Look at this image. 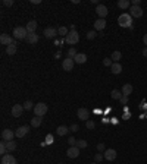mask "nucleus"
I'll return each mask as SVG.
<instances>
[{
  "mask_svg": "<svg viewBox=\"0 0 147 164\" xmlns=\"http://www.w3.org/2000/svg\"><path fill=\"white\" fill-rule=\"evenodd\" d=\"M118 24L122 26V28H132V16L129 13H122L119 18H118Z\"/></svg>",
  "mask_w": 147,
  "mask_h": 164,
  "instance_id": "f257e3e1",
  "label": "nucleus"
},
{
  "mask_svg": "<svg viewBox=\"0 0 147 164\" xmlns=\"http://www.w3.org/2000/svg\"><path fill=\"white\" fill-rule=\"evenodd\" d=\"M28 31H27V28L25 26H16L15 29H13V32H12V35L15 40H27V37H28Z\"/></svg>",
  "mask_w": 147,
  "mask_h": 164,
  "instance_id": "f03ea898",
  "label": "nucleus"
},
{
  "mask_svg": "<svg viewBox=\"0 0 147 164\" xmlns=\"http://www.w3.org/2000/svg\"><path fill=\"white\" fill-rule=\"evenodd\" d=\"M47 110H49L47 104H44V103H38V104L34 106V114L38 116V117H43V116L47 113Z\"/></svg>",
  "mask_w": 147,
  "mask_h": 164,
  "instance_id": "7ed1b4c3",
  "label": "nucleus"
},
{
  "mask_svg": "<svg viewBox=\"0 0 147 164\" xmlns=\"http://www.w3.org/2000/svg\"><path fill=\"white\" fill-rule=\"evenodd\" d=\"M65 41L69 44V46H75L78 41H79V34L76 31H69V34L65 37Z\"/></svg>",
  "mask_w": 147,
  "mask_h": 164,
  "instance_id": "20e7f679",
  "label": "nucleus"
},
{
  "mask_svg": "<svg viewBox=\"0 0 147 164\" xmlns=\"http://www.w3.org/2000/svg\"><path fill=\"white\" fill-rule=\"evenodd\" d=\"M74 65H75V62H74V59H71V57H66V59H63V62H62V68H63V71H66V72H71V71H72Z\"/></svg>",
  "mask_w": 147,
  "mask_h": 164,
  "instance_id": "39448f33",
  "label": "nucleus"
},
{
  "mask_svg": "<svg viewBox=\"0 0 147 164\" xmlns=\"http://www.w3.org/2000/svg\"><path fill=\"white\" fill-rule=\"evenodd\" d=\"M96 13L99 15V18L100 19H105L106 16H108L109 10H108V7H106L105 4H97V7H96Z\"/></svg>",
  "mask_w": 147,
  "mask_h": 164,
  "instance_id": "423d86ee",
  "label": "nucleus"
},
{
  "mask_svg": "<svg viewBox=\"0 0 147 164\" xmlns=\"http://www.w3.org/2000/svg\"><path fill=\"white\" fill-rule=\"evenodd\" d=\"M129 15L132 18H141L143 16V9L140 6H131L129 7Z\"/></svg>",
  "mask_w": 147,
  "mask_h": 164,
  "instance_id": "0eeeda50",
  "label": "nucleus"
},
{
  "mask_svg": "<svg viewBox=\"0 0 147 164\" xmlns=\"http://www.w3.org/2000/svg\"><path fill=\"white\" fill-rule=\"evenodd\" d=\"M76 116H78V119H79V120L87 122V120H88V117H90V111H88L87 109H78Z\"/></svg>",
  "mask_w": 147,
  "mask_h": 164,
  "instance_id": "6e6552de",
  "label": "nucleus"
},
{
  "mask_svg": "<svg viewBox=\"0 0 147 164\" xmlns=\"http://www.w3.org/2000/svg\"><path fill=\"white\" fill-rule=\"evenodd\" d=\"M0 43H1L3 46H6V47H7V46L13 44V43H15V40L9 35V34H1V35H0Z\"/></svg>",
  "mask_w": 147,
  "mask_h": 164,
  "instance_id": "1a4fd4ad",
  "label": "nucleus"
},
{
  "mask_svg": "<svg viewBox=\"0 0 147 164\" xmlns=\"http://www.w3.org/2000/svg\"><path fill=\"white\" fill-rule=\"evenodd\" d=\"M13 136H16V135H15V132H12L10 129H4V130L1 132V139H3V141H13Z\"/></svg>",
  "mask_w": 147,
  "mask_h": 164,
  "instance_id": "9d476101",
  "label": "nucleus"
},
{
  "mask_svg": "<svg viewBox=\"0 0 147 164\" xmlns=\"http://www.w3.org/2000/svg\"><path fill=\"white\" fill-rule=\"evenodd\" d=\"M24 106H21V104H15L12 110H10V114L13 116V117H21V114H22V111H24Z\"/></svg>",
  "mask_w": 147,
  "mask_h": 164,
  "instance_id": "9b49d317",
  "label": "nucleus"
},
{
  "mask_svg": "<svg viewBox=\"0 0 147 164\" xmlns=\"http://www.w3.org/2000/svg\"><path fill=\"white\" fill-rule=\"evenodd\" d=\"M66 155H68V158H76L79 155V148L78 146H69L66 151Z\"/></svg>",
  "mask_w": 147,
  "mask_h": 164,
  "instance_id": "f8f14e48",
  "label": "nucleus"
},
{
  "mask_svg": "<svg viewBox=\"0 0 147 164\" xmlns=\"http://www.w3.org/2000/svg\"><path fill=\"white\" fill-rule=\"evenodd\" d=\"M105 160H108V161H113L115 158H116V155H118V152L115 151V149H112V148H109V149H106L105 151Z\"/></svg>",
  "mask_w": 147,
  "mask_h": 164,
  "instance_id": "ddd939ff",
  "label": "nucleus"
},
{
  "mask_svg": "<svg viewBox=\"0 0 147 164\" xmlns=\"http://www.w3.org/2000/svg\"><path fill=\"white\" fill-rule=\"evenodd\" d=\"M30 132V126H27V125H24V126H19L16 129V132H15V135L18 136V138H24L27 133Z\"/></svg>",
  "mask_w": 147,
  "mask_h": 164,
  "instance_id": "4468645a",
  "label": "nucleus"
},
{
  "mask_svg": "<svg viewBox=\"0 0 147 164\" xmlns=\"http://www.w3.org/2000/svg\"><path fill=\"white\" fill-rule=\"evenodd\" d=\"M106 28V21L105 19H97L96 22H94V31H103Z\"/></svg>",
  "mask_w": 147,
  "mask_h": 164,
  "instance_id": "2eb2a0df",
  "label": "nucleus"
},
{
  "mask_svg": "<svg viewBox=\"0 0 147 164\" xmlns=\"http://www.w3.org/2000/svg\"><path fill=\"white\" fill-rule=\"evenodd\" d=\"M1 164H16V158L10 154H6L1 157Z\"/></svg>",
  "mask_w": 147,
  "mask_h": 164,
  "instance_id": "dca6fc26",
  "label": "nucleus"
},
{
  "mask_svg": "<svg viewBox=\"0 0 147 164\" xmlns=\"http://www.w3.org/2000/svg\"><path fill=\"white\" fill-rule=\"evenodd\" d=\"M74 62H75V63H78V65L85 63V62H87V54H84V53H78V54L74 57Z\"/></svg>",
  "mask_w": 147,
  "mask_h": 164,
  "instance_id": "f3484780",
  "label": "nucleus"
},
{
  "mask_svg": "<svg viewBox=\"0 0 147 164\" xmlns=\"http://www.w3.org/2000/svg\"><path fill=\"white\" fill-rule=\"evenodd\" d=\"M56 35H57V31L55 28H46L44 29V37L46 38H55Z\"/></svg>",
  "mask_w": 147,
  "mask_h": 164,
  "instance_id": "a211bd4d",
  "label": "nucleus"
},
{
  "mask_svg": "<svg viewBox=\"0 0 147 164\" xmlns=\"http://www.w3.org/2000/svg\"><path fill=\"white\" fill-rule=\"evenodd\" d=\"M68 132H69V128L65 126V125H62V126H59V128L56 129V133L59 136H65V135H68Z\"/></svg>",
  "mask_w": 147,
  "mask_h": 164,
  "instance_id": "6ab92c4d",
  "label": "nucleus"
},
{
  "mask_svg": "<svg viewBox=\"0 0 147 164\" xmlns=\"http://www.w3.org/2000/svg\"><path fill=\"white\" fill-rule=\"evenodd\" d=\"M25 28H27V31L31 34V32H36V29H37V22L36 21H30L27 25H25Z\"/></svg>",
  "mask_w": 147,
  "mask_h": 164,
  "instance_id": "aec40b11",
  "label": "nucleus"
},
{
  "mask_svg": "<svg viewBox=\"0 0 147 164\" xmlns=\"http://www.w3.org/2000/svg\"><path fill=\"white\" fill-rule=\"evenodd\" d=\"M110 72L113 73V75H119V73L122 72V66H121L119 63H113V65L110 66Z\"/></svg>",
  "mask_w": 147,
  "mask_h": 164,
  "instance_id": "412c9836",
  "label": "nucleus"
},
{
  "mask_svg": "<svg viewBox=\"0 0 147 164\" xmlns=\"http://www.w3.org/2000/svg\"><path fill=\"white\" fill-rule=\"evenodd\" d=\"M25 41L30 43V44H36L37 41H38V35H37L36 32H31V34H28V37H27Z\"/></svg>",
  "mask_w": 147,
  "mask_h": 164,
  "instance_id": "4be33fe9",
  "label": "nucleus"
},
{
  "mask_svg": "<svg viewBox=\"0 0 147 164\" xmlns=\"http://www.w3.org/2000/svg\"><path fill=\"white\" fill-rule=\"evenodd\" d=\"M16 50H18V49H16V41H15L13 44H10V46L6 47V53H7L9 56H13L15 53H16Z\"/></svg>",
  "mask_w": 147,
  "mask_h": 164,
  "instance_id": "5701e85b",
  "label": "nucleus"
},
{
  "mask_svg": "<svg viewBox=\"0 0 147 164\" xmlns=\"http://www.w3.org/2000/svg\"><path fill=\"white\" fill-rule=\"evenodd\" d=\"M118 7L119 9H129L131 7V1L129 0H119L118 1Z\"/></svg>",
  "mask_w": 147,
  "mask_h": 164,
  "instance_id": "b1692460",
  "label": "nucleus"
},
{
  "mask_svg": "<svg viewBox=\"0 0 147 164\" xmlns=\"http://www.w3.org/2000/svg\"><path fill=\"white\" fill-rule=\"evenodd\" d=\"M131 92H132V85H131V84H125V85L122 87V95H127V97H128Z\"/></svg>",
  "mask_w": 147,
  "mask_h": 164,
  "instance_id": "393cba45",
  "label": "nucleus"
},
{
  "mask_svg": "<svg viewBox=\"0 0 147 164\" xmlns=\"http://www.w3.org/2000/svg\"><path fill=\"white\" fill-rule=\"evenodd\" d=\"M41 120H43V117H38V116L33 117V119H31V126H33V128H38V126L41 125Z\"/></svg>",
  "mask_w": 147,
  "mask_h": 164,
  "instance_id": "a878e982",
  "label": "nucleus"
},
{
  "mask_svg": "<svg viewBox=\"0 0 147 164\" xmlns=\"http://www.w3.org/2000/svg\"><path fill=\"white\" fill-rule=\"evenodd\" d=\"M4 142H6V148H7V151H9V152H10V151H15V149H16V142H15V141H4Z\"/></svg>",
  "mask_w": 147,
  "mask_h": 164,
  "instance_id": "bb28decb",
  "label": "nucleus"
},
{
  "mask_svg": "<svg viewBox=\"0 0 147 164\" xmlns=\"http://www.w3.org/2000/svg\"><path fill=\"white\" fill-rule=\"evenodd\" d=\"M121 57H122L121 51H118V50H116V51H113V53H112V57H110V59L113 60V63H118V62L121 60Z\"/></svg>",
  "mask_w": 147,
  "mask_h": 164,
  "instance_id": "cd10ccee",
  "label": "nucleus"
},
{
  "mask_svg": "<svg viewBox=\"0 0 147 164\" xmlns=\"http://www.w3.org/2000/svg\"><path fill=\"white\" fill-rule=\"evenodd\" d=\"M110 97H112L113 100H121V98H122V91H118V90H113V91L110 92Z\"/></svg>",
  "mask_w": 147,
  "mask_h": 164,
  "instance_id": "c85d7f7f",
  "label": "nucleus"
},
{
  "mask_svg": "<svg viewBox=\"0 0 147 164\" xmlns=\"http://www.w3.org/2000/svg\"><path fill=\"white\" fill-rule=\"evenodd\" d=\"M57 34L62 37H66L69 34V31H68V28L66 26H59V29H57Z\"/></svg>",
  "mask_w": 147,
  "mask_h": 164,
  "instance_id": "c756f323",
  "label": "nucleus"
},
{
  "mask_svg": "<svg viewBox=\"0 0 147 164\" xmlns=\"http://www.w3.org/2000/svg\"><path fill=\"white\" fill-rule=\"evenodd\" d=\"M6 152H9L7 148H6V142L1 141V142H0V154H1V155H6Z\"/></svg>",
  "mask_w": 147,
  "mask_h": 164,
  "instance_id": "7c9ffc66",
  "label": "nucleus"
},
{
  "mask_svg": "<svg viewBox=\"0 0 147 164\" xmlns=\"http://www.w3.org/2000/svg\"><path fill=\"white\" fill-rule=\"evenodd\" d=\"M87 141H84V139H79V141H76V146L79 148V149H82V148H87Z\"/></svg>",
  "mask_w": 147,
  "mask_h": 164,
  "instance_id": "2f4dec72",
  "label": "nucleus"
},
{
  "mask_svg": "<svg viewBox=\"0 0 147 164\" xmlns=\"http://www.w3.org/2000/svg\"><path fill=\"white\" fill-rule=\"evenodd\" d=\"M22 106H24V109H25V110H34V107H33V106H36V104H33L31 101H25Z\"/></svg>",
  "mask_w": 147,
  "mask_h": 164,
  "instance_id": "473e14b6",
  "label": "nucleus"
},
{
  "mask_svg": "<svg viewBox=\"0 0 147 164\" xmlns=\"http://www.w3.org/2000/svg\"><path fill=\"white\" fill-rule=\"evenodd\" d=\"M76 54H78V53H76V50H75L74 47H71V49L68 50V57H71V59H74V57H75V56H76Z\"/></svg>",
  "mask_w": 147,
  "mask_h": 164,
  "instance_id": "72a5a7b5",
  "label": "nucleus"
},
{
  "mask_svg": "<svg viewBox=\"0 0 147 164\" xmlns=\"http://www.w3.org/2000/svg\"><path fill=\"white\" fill-rule=\"evenodd\" d=\"M103 158H105V155H103V154H100V152L94 155V161H96V163H100V161H103Z\"/></svg>",
  "mask_w": 147,
  "mask_h": 164,
  "instance_id": "f704fd0d",
  "label": "nucleus"
},
{
  "mask_svg": "<svg viewBox=\"0 0 147 164\" xmlns=\"http://www.w3.org/2000/svg\"><path fill=\"white\" fill-rule=\"evenodd\" d=\"M68 144L71 146H76V139H75L74 136H69V138H68Z\"/></svg>",
  "mask_w": 147,
  "mask_h": 164,
  "instance_id": "c9c22d12",
  "label": "nucleus"
},
{
  "mask_svg": "<svg viewBox=\"0 0 147 164\" xmlns=\"http://www.w3.org/2000/svg\"><path fill=\"white\" fill-rule=\"evenodd\" d=\"M112 62H113L112 59H103V65H105V66H108V68H110V66L113 65Z\"/></svg>",
  "mask_w": 147,
  "mask_h": 164,
  "instance_id": "e433bc0d",
  "label": "nucleus"
},
{
  "mask_svg": "<svg viewBox=\"0 0 147 164\" xmlns=\"http://www.w3.org/2000/svg\"><path fill=\"white\" fill-rule=\"evenodd\" d=\"M96 37H97L96 31H88V32H87V38H88V40H93V38H96Z\"/></svg>",
  "mask_w": 147,
  "mask_h": 164,
  "instance_id": "4c0bfd02",
  "label": "nucleus"
},
{
  "mask_svg": "<svg viewBox=\"0 0 147 164\" xmlns=\"http://www.w3.org/2000/svg\"><path fill=\"white\" fill-rule=\"evenodd\" d=\"M119 101H121L122 106H127V104H128V97H127V95H122V98H121Z\"/></svg>",
  "mask_w": 147,
  "mask_h": 164,
  "instance_id": "58836bf2",
  "label": "nucleus"
},
{
  "mask_svg": "<svg viewBox=\"0 0 147 164\" xmlns=\"http://www.w3.org/2000/svg\"><path fill=\"white\" fill-rule=\"evenodd\" d=\"M85 126H87V129H94L96 125H94V122H93V120H87V122H85Z\"/></svg>",
  "mask_w": 147,
  "mask_h": 164,
  "instance_id": "ea45409f",
  "label": "nucleus"
},
{
  "mask_svg": "<svg viewBox=\"0 0 147 164\" xmlns=\"http://www.w3.org/2000/svg\"><path fill=\"white\" fill-rule=\"evenodd\" d=\"M46 144H49V145L53 144V135H47L46 136Z\"/></svg>",
  "mask_w": 147,
  "mask_h": 164,
  "instance_id": "a19ab883",
  "label": "nucleus"
},
{
  "mask_svg": "<svg viewBox=\"0 0 147 164\" xmlns=\"http://www.w3.org/2000/svg\"><path fill=\"white\" fill-rule=\"evenodd\" d=\"M3 4H4V6H9V7H10V6L13 4V0H3Z\"/></svg>",
  "mask_w": 147,
  "mask_h": 164,
  "instance_id": "79ce46f5",
  "label": "nucleus"
},
{
  "mask_svg": "<svg viewBox=\"0 0 147 164\" xmlns=\"http://www.w3.org/2000/svg\"><path fill=\"white\" fill-rule=\"evenodd\" d=\"M69 130H71V132H78L79 128H78V125H72V126L69 128Z\"/></svg>",
  "mask_w": 147,
  "mask_h": 164,
  "instance_id": "37998d69",
  "label": "nucleus"
},
{
  "mask_svg": "<svg viewBox=\"0 0 147 164\" xmlns=\"http://www.w3.org/2000/svg\"><path fill=\"white\" fill-rule=\"evenodd\" d=\"M97 149H99V151H106V146H105V144H99V145H97Z\"/></svg>",
  "mask_w": 147,
  "mask_h": 164,
  "instance_id": "c03bdc74",
  "label": "nucleus"
},
{
  "mask_svg": "<svg viewBox=\"0 0 147 164\" xmlns=\"http://www.w3.org/2000/svg\"><path fill=\"white\" fill-rule=\"evenodd\" d=\"M141 4V0H132V6H140Z\"/></svg>",
  "mask_w": 147,
  "mask_h": 164,
  "instance_id": "a18cd8bd",
  "label": "nucleus"
},
{
  "mask_svg": "<svg viewBox=\"0 0 147 164\" xmlns=\"http://www.w3.org/2000/svg\"><path fill=\"white\" fill-rule=\"evenodd\" d=\"M31 3H33V4H40L41 1H40V0H31Z\"/></svg>",
  "mask_w": 147,
  "mask_h": 164,
  "instance_id": "49530a36",
  "label": "nucleus"
},
{
  "mask_svg": "<svg viewBox=\"0 0 147 164\" xmlns=\"http://www.w3.org/2000/svg\"><path fill=\"white\" fill-rule=\"evenodd\" d=\"M143 41H144V44H146V47H147V34L143 37Z\"/></svg>",
  "mask_w": 147,
  "mask_h": 164,
  "instance_id": "de8ad7c7",
  "label": "nucleus"
},
{
  "mask_svg": "<svg viewBox=\"0 0 147 164\" xmlns=\"http://www.w3.org/2000/svg\"><path fill=\"white\" fill-rule=\"evenodd\" d=\"M143 56H146V57H147V47L143 50Z\"/></svg>",
  "mask_w": 147,
  "mask_h": 164,
  "instance_id": "09e8293b",
  "label": "nucleus"
},
{
  "mask_svg": "<svg viewBox=\"0 0 147 164\" xmlns=\"http://www.w3.org/2000/svg\"><path fill=\"white\" fill-rule=\"evenodd\" d=\"M59 164H63V163H59Z\"/></svg>",
  "mask_w": 147,
  "mask_h": 164,
  "instance_id": "8fccbe9b",
  "label": "nucleus"
},
{
  "mask_svg": "<svg viewBox=\"0 0 147 164\" xmlns=\"http://www.w3.org/2000/svg\"><path fill=\"white\" fill-rule=\"evenodd\" d=\"M93 164H97V163H93Z\"/></svg>",
  "mask_w": 147,
  "mask_h": 164,
  "instance_id": "3c124183",
  "label": "nucleus"
}]
</instances>
